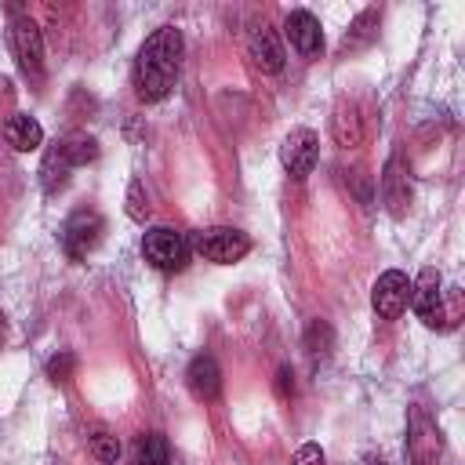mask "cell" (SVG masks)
Listing matches in <instances>:
<instances>
[{
    "label": "cell",
    "instance_id": "cell-1",
    "mask_svg": "<svg viewBox=\"0 0 465 465\" xmlns=\"http://www.w3.org/2000/svg\"><path fill=\"white\" fill-rule=\"evenodd\" d=\"M178 69H182V33L174 25H163L156 29L138 58H134V87H138V98L142 102H160L171 94L174 80H178Z\"/></svg>",
    "mask_w": 465,
    "mask_h": 465
},
{
    "label": "cell",
    "instance_id": "cell-2",
    "mask_svg": "<svg viewBox=\"0 0 465 465\" xmlns=\"http://www.w3.org/2000/svg\"><path fill=\"white\" fill-rule=\"evenodd\" d=\"M411 305L425 327H454L461 316V294L458 287H443L440 269H421V276L411 280Z\"/></svg>",
    "mask_w": 465,
    "mask_h": 465
},
{
    "label": "cell",
    "instance_id": "cell-3",
    "mask_svg": "<svg viewBox=\"0 0 465 465\" xmlns=\"http://www.w3.org/2000/svg\"><path fill=\"white\" fill-rule=\"evenodd\" d=\"M142 254H145V262H149L153 269H160V272H182V269L189 265L193 247H189V240H185L178 229L156 225V229H149V232L142 236Z\"/></svg>",
    "mask_w": 465,
    "mask_h": 465
},
{
    "label": "cell",
    "instance_id": "cell-4",
    "mask_svg": "<svg viewBox=\"0 0 465 465\" xmlns=\"http://www.w3.org/2000/svg\"><path fill=\"white\" fill-rule=\"evenodd\" d=\"M189 247H193L203 262L232 265V262H240V258L251 251V240H247V232H240V229H232V225H214V229L196 232Z\"/></svg>",
    "mask_w": 465,
    "mask_h": 465
},
{
    "label": "cell",
    "instance_id": "cell-5",
    "mask_svg": "<svg viewBox=\"0 0 465 465\" xmlns=\"http://www.w3.org/2000/svg\"><path fill=\"white\" fill-rule=\"evenodd\" d=\"M102 232H105V218H102L94 207H80V211H73V214L65 218V225H62V247H65V254H69L73 262H80V258H87V254L98 247Z\"/></svg>",
    "mask_w": 465,
    "mask_h": 465
},
{
    "label": "cell",
    "instance_id": "cell-6",
    "mask_svg": "<svg viewBox=\"0 0 465 465\" xmlns=\"http://www.w3.org/2000/svg\"><path fill=\"white\" fill-rule=\"evenodd\" d=\"M7 44H11V51H15V58H18L25 76H44V36H40L33 18L18 15L11 22V29H7Z\"/></svg>",
    "mask_w": 465,
    "mask_h": 465
},
{
    "label": "cell",
    "instance_id": "cell-7",
    "mask_svg": "<svg viewBox=\"0 0 465 465\" xmlns=\"http://www.w3.org/2000/svg\"><path fill=\"white\" fill-rule=\"evenodd\" d=\"M316 160H320V138H316V131L294 127V131L283 138V145H280V163H283V171L302 182V178L312 174Z\"/></svg>",
    "mask_w": 465,
    "mask_h": 465
},
{
    "label": "cell",
    "instance_id": "cell-8",
    "mask_svg": "<svg viewBox=\"0 0 465 465\" xmlns=\"http://www.w3.org/2000/svg\"><path fill=\"white\" fill-rule=\"evenodd\" d=\"M407 458L411 465H440V432L421 407H411L407 421Z\"/></svg>",
    "mask_w": 465,
    "mask_h": 465
},
{
    "label": "cell",
    "instance_id": "cell-9",
    "mask_svg": "<svg viewBox=\"0 0 465 465\" xmlns=\"http://www.w3.org/2000/svg\"><path fill=\"white\" fill-rule=\"evenodd\" d=\"M371 305H374V312L381 320H396L411 305V280H407V272H400V269L381 272L374 291H371Z\"/></svg>",
    "mask_w": 465,
    "mask_h": 465
},
{
    "label": "cell",
    "instance_id": "cell-10",
    "mask_svg": "<svg viewBox=\"0 0 465 465\" xmlns=\"http://www.w3.org/2000/svg\"><path fill=\"white\" fill-rule=\"evenodd\" d=\"M283 29H287V40H291V47L298 51V54H320V47H323V29H320V22H316V15H309V11H291L287 15V22H283Z\"/></svg>",
    "mask_w": 465,
    "mask_h": 465
},
{
    "label": "cell",
    "instance_id": "cell-11",
    "mask_svg": "<svg viewBox=\"0 0 465 465\" xmlns=\"http://www.w3.org/2000/svg\"><path fill=\"white\" fill-rule=\"evenodd\" d=\"M185 385H189V392L196 400H214L222 392V367H218V360L207 356V352L196 356L189 363V371H185Z\"/></svg>",
    "mask_w": 465,
    "mask_h": 465
},
{
    "label": "cell",
    "instance_id": "cell-12",
    "mask_svg": "<svg viewBox=\"0 0 465 465\" xmlns=\"http://www.w3.org/2000/svg\"><path fill=\"white\" fill-rule=\"evenodd\" d=\"M381 200H385V207H389L396 218H400V214L407 211V203H411V178H407L400 156H392V160L385 163V174H381Z\"/></svg>",
    "mask_w": 465,
    "mask_h": 465
},
{
    "label": "cell",
    "instance_id": "cell-13",
    "mask_svg": "<svg viewBox=\"0 0 465 465\" xmlns=\"http://www.w3.org/2000/svg\"><path fill=\"white\" fill-rule=\"evenodd\" d=\"M4 138H7L11 149H18V153H33V149L44 145V127H40L36 116H29V113H15V116L4 120Z\"/></svg>",
    "mask_w": 465,
    "mask_h": 465
},
{
    "label": "cell",
    "instance_id": "cell-14",
    "mask_svg": "<svg viewBox=\"0 0 465 465\" xmlns=\"http://www.w3.org/2000/svg\"><path fill=\"white\" fill-rule=\"evenodd\" d=\"M247 54L262 73H280L283 69V47L272 29H254L247 40Z\"/></svg>",
    "mask_w": 465,
    "mask_h": 465
},
{
    "label": "cell",
    "instance_id": "cell-15",
    "mask_svg": "<svg viewBox=\"0 0 465 465\" xmlns=\"http://www.w3.org/2000/svg\"><path fill=\"white\" fill-rule=\"evenodd\" d=\"M54 149H58V156H62L69 167H84V163H91V160L98 156V142H94L91 134H84V131H73V134L58 138Z\"/></svg>",
    "mask_w": 465,
    "mask_h": 465
},
{
    "label": "cell",
    "instance_id": "cell-16",
    "mask_svg": "<svg viewBox=\"0 0 465 465\" xmlns=\"http://www.w3.org/2000/svg\"><path fill=\"white\" fill-rule=\"evenodd\" d=\"M134 465H171L167 440H163L160 432L138 436V443H134Z\"/></svg>",
    "mask_w": 465,
    "mask_h": 465
},
{
    "label": "cell",
    "instance_id": "cell-17",
    "mask_svg": "<svg viewBox=\"0 0 465 465\" xmlns=\"http://www.w3.org/2000/svg\"><path fill=\"white\" fill-rule=\"evenodd\" d=\"M331 127H334L338 145H356V142H360V134H363V124H360V116H356V109H352V105H341V109L331 116Z\"/></svg>",
    "mask_w": 465,
    "mask_h": 465
},
{
    "label": "cell",
    "instance_id": "cell-18",
    "mask_svg": "<svg viewBox=\"0 0 465 465\" xmlns=\"http://www.w3.org/2000/svg\"><path fill=\"white\" fill-rule=\"evenodd\" d=\"M331 345H334L331 327H327L323 320H312V323H309V331H305V349H309V356H327V352H331Z\"/></svg>",
    "mask_w": 465,
    "mask_h": 465
},
{
    "label": "cell",
    "instance_id": "cell-19",
    "mask_svg": "<svg viewBox=\"0 0 465 465\" xmlns=\"http://www.w3.org/2000/svg\"><path fill=\"white\" fill-rule=\"evenodd\" d=\"M91 454L102 461V465H113L116 458H120V440L113 436V432H105V429H98L94 436H91Z\"/></svg>",
    "mask_w": 465,
    "mask_h": 465
},
{
    "label": "cell",
    "instance_id": "cell-20",
    "mask_svg": "<svg viewBox=\"0 0 465 465\" xmlns=\"http://www.w3.org/2000/svg\"><path fill=\"white\" fill-rule=\"evenodd\" d=\"M73 371H76V356H73V352H58V356H51V363H47V378H51V381H69Z\"/></svg>",
    "mask_w": 465,
    "mask_h": 465
},
{
    "label": "cell",
    "instance_id": "cell-21",
    "mask_svg": "<svg viewBox=\"0 0 465 465\" xmlns=\"http://www.w3.org/2000/svg\"><path fill=\"white\" fill-rule=\"evenodd\" d=\"M127 214L134 222H145V214H149V200L142 193V182H131V189H127Z\"/></svg>",
    "mask_w": 465,
    "mask_h": 465
},
{
    "label": "cell",
    "instance_id": "cell-22",
    "mask_svg": "<svg viewBox=\"0 0 465 465\" xmlns=\"http://www.w3.org/2000/svg\"><path fill=\"white\" fill-rule=\"evenodd\" d=\"M291 465H323V450L316 443H302L298 454L291 458Z\"/></svg>",
    "mask_w": 465,
    "mask_h": 465
},
{
    "label": "cell",
    "instance_id": "cell-23",
    "mask_svg": "<svg viewBox=\"0 0 465 465\" xmlns=\"http://www.w3.org/2000/svg\"><path fill=\"white\" fill-rule=\"evenodd\" d=\"M7 338V320H4V312H0V341Z\"/></svg>",
    "mask_w": 465,
    "mask_h": 465
},
{
    "label": "cell",
    "instance_id": "cell-24",
    "mask_svg": "<svg viewBox=\"0 0 465 465\" xmlns=\"http://www.w3.org/2000/svg\"><path fill=\"white\" fill-rule=\"evenodd\" d=\"M374 465H381V461H374Z\"/></svg>",
    "mask_w": 465,
    "mask_h": 465
}]
</instances>
